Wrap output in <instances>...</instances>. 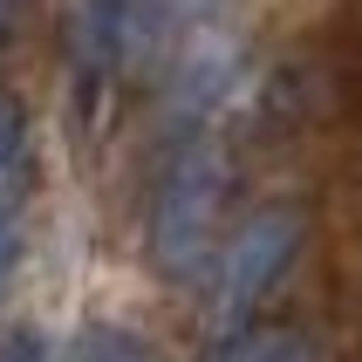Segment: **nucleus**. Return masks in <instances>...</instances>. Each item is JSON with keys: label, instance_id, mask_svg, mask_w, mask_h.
Listing matches in <instances>:
<instances>
[{"label": "nucleus", "instance_id": "39448f33", "mask_svg": "<svg viewBox=\"0 0 362 362\" xmlns=\"http://www.w3.org/2000/svg\"><path fill=\"white\" fill-rule=\"evenodd\" d=\"M69 362H151V349L130 335V328L117 322H96V328H82L76 349H69Z\"/></svg>", "mask_w": 362, "mask_h": 362}, {"label": "nucleus", "instance_id": "20e7f679", "mask_svg": "<svg viewBox=\"0 0 362 362\" xmlns=\"http://www.w3.org/2000/svg\"><path fill=\"white\" fill-rule=\"evenodd\" d=\"M35 171V130H28V110L14 96H0V199H14Z\"/></svg>", "mask_w": 362, "mask_h": 362}, {"label": "nucleus", "instance_id": "7ed1b4c3", "mask_svg": "<svg viewBox=\"0 0 362 362\" xmlns=\"http://www.w3.org/2000/svg\"><path fill=\"white\" fill-rule=\"evenodd\" d=\"M233 69H240V48L205 35L199 48L185 55L178 82H171V110H178V123H212V110L226 103V82H233Z\"/></svg>", "mask_w": 362, "mask_h": 362}, {"label": "nucleus", "instance_id": "f03ea898", "mask_svg": "<svg viewBox=\"0 0 362 362\" xmlns=\"http://www.w3.org/2000/svg\"><path fill=\"white\" fill-rule=\"evenodd\" d=\"M294 246H301V219L274 205V212H253V219L219 246V287H212V322L219 328H240L253 308L274 294V281L287 274L294 260Z\"/></svg>", "mask_w": 362, "mask_h": 362}, {"label": "nucleus", "instance_id": "0eeeda50", "mask_svg": "<svg viewBox=\"0 0 362 362\" xmlns=\"http://www.w3.org/2000/svg\"><path fill=\"white\" fill-rule=\"evenodd\" d=\"M0 362H48V342H41L35 328H7L0 335Z\"/></svg>", "mask_w": 362, "mask_h": 362}, {"label": "nucleus", "instance_id": "423d86ee", "mask_svg": "<svg viewBox=\"0 0 362 362\" xmlns=\"http://www.w3.org/2000/svg\"><path fill=\"white\" fill-rule=\"evenodd\" d=\"M219 362H308V342L287 335V328H253V335H240V342H226Z\"/></svg>", "mask_w": 362, "mask_h": 362}, {"label": "nucleus", "instance_id": "6e6552de", "mask_svg": "<svg viewBox=\"0 0 362 362\" xmlns=\"http://www.w3.org/2000/svg\"><path fill=\"white\" fill-rule=\"evenodd\" d=\"M7 260H14V226H7V212H0V274H7Z\"/></svg>", "mask_w": 362, "mask_h": 362}, {"label": "nucleus", "instance_id": "f257e3e1", "mask_svg": "<svg viewBox=\"0 0 362 362\" xmlns=\"http://www.w3.org/2000/svg\"><path fill=\"white\" fill-rule=\"evenodd\" d=\"M219 199H226V158L212 137H192L171 158V171L158 185V205H151V267L164 281H192L212 260Z\"/></svg>", "mask_w": 362, "mask_h": 362}]
</instances>
